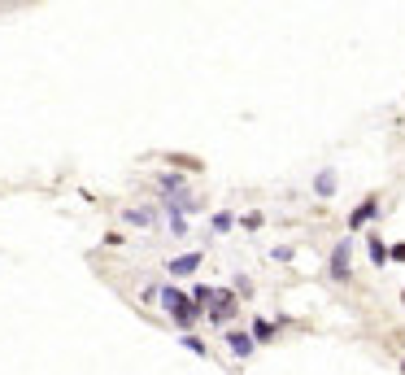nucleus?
I'll return each instance as SVG.
<instances>
[{"mask_svg":"<svg viewBox=\"0 0 405 375\" xmlns=\"http://www.w3.org/2000/svg\"><path fill=\"white\" fill-rule=\"evenodd\" d=\"M162 306L170 310V319L179 323V328H192V323H196V314H200V306L192 302L188 292H179V288H162Z\"/></svg>","mask_w":405,"mask_h":375,"instance_id":"nucleus-1","label":"nucleus"},{"mask_svg":"<svg viewBox=\"0 0 405 375\" xmlns=\"http://www.w3.org/2000/svg\"><path fill=\"white\" fill-rule=\"evenodd\" d=\"M205 314H210L214 323H226V319L236 314V292H226V288H214V297H210Z\"/></svg>","mask_w":405,"mask_h":375,"instance_id":"nucleus-2","label":"nucleus"},{"mask_svg":"<svg viewBox=\"0 0 405 375\" xmlns=\"http://www.w3.org/2000/svg\"><path fill=\"white\" fill-rule=\"evenodd\" d=\"M349 240H340L336 249H332V280H349Z\"/></svg>","mask_w":405,"mask_h":375,"instance_id":"nucleus-3","label":"nucleus"},{"mask_svg":"<svg viewBox=\"0 0 405 375\" xmlns=\"http://www.w3.org/2000/svg\"><path fill=\"white\" fill-rule=\"evenodd\" d=\"M200 266V254H179V258H170V275L179 280V275H192Z\"/></svg>","mask_w":405,"mask_h":375,"instance_id":"nucleus-4","label":"nucleus"},{"mask_svg":"<svg viewBox=\"0 0 405 375\" xmlns=\"http://www.w3.org/2000/svg\"><path fill=\"white\" fill-rule=\"evenodd\" d=\"M375 210H379V201H375V196H370V201H362L358 210L349 214V227H362V222H370V218H375Z\"/></svg>","mask_w":405,"mask_h":375,"instance_id":"nucleus-5","label":"nucleus"},{"mask_svg":"<svg viewBox=\"0 0 405 375\" xmlns=\"http://www.w3.org/2000/svg\"><path fill=\"white\" fill-rule=\"evenodd\" d=\"M314 192L318 196H336V170H322L318 179H314Z\"/></svg>","mask_w":405,"mask_h":375,"instance_id":"nucleus-6","label":"nucleus"},{"mask_svg":"<svg viewBox=\"0 0 405 375\" xmlns=\"http://www.w3.org/2000/svg\"><path fill=\"white\" fill-rule=\"evenodd\" d=\"M226 345H231L240 358H248V354H253V336H244V332H231V336H226Z\"/></svg>","mask_w":405,"mask_h":375,"instance_id":"nucleus-7","label":"nucleus"},{"mask_svg":"<svg viewBox=\"0 0 405 375\" xmlns=\"http://www.w3.org/2000/svg\"><path fill=\"white\" fill-rule=\"evenodd\" d=\"M366 249H370V262H375V266H384V262L392 258L388 249H384V240H379V236H370V240H366Z\"/></svg>","mask_w":405,"mask_h":375,"instance_id":"nucleus-8","label":"nucleus"},{"mask_svg":"<svg viewBox=\"0 0 405 375\" xmlns=\"http://www.w3.org/2000/svg\"><path fill=\"white\" fill-rule=\"evenodd\" d=\"M122 222H131V227H148V222H153V210H126Z\"/></svg>","mask_w":405,"mask_h":375,"instance_id":"nucleus-9","label":"nucleus"},{"mask_svg":"<svg viewBox=\"0 0 405 375\" xmlns=\"http://www.w3.org/2000/svg\"><path fill=\"white\" fill-rule=\"evenodd\" d=\"M170 232H174V236H183V232H188V218H183V210H170Z\"/></svg>","mask_w":405,"mask_h":375,"instance_id":"nucleus-10","label":"nucleus"},{"mask_svg":"<svg viewBox=\"0 0 405 375\" xmlns=\"http://www.w3.org/2000/svg\"><path fill=\"white\" fill-rule=\"evenodd\" d=\"M253 336H258V340H270V336H274V328H270L266 319H258V323H253Z\"/></svg>","mask_w":405,"mask_h":375,"instance_id":"nucleus-11","label":"nucleus"},{"mask_svg":"<svg viewBox=\"0 0 405 375\" xmlns=\"http://www.w3.org/2000/svg\"><path fill=\"white\" fill-rule=\"evenodd\" d=\"M231 222H236L231 214H214V232H231Z\"/></svg>","mask_w":405,"mask_h":375,"instance_id":"nucleus-12","label":"nucleus"},{"mask_svg":"<svg viewBox=\"0 0 405 375\" xmlns=\"http://www.w3.org/2000/svg\"><path fill=\"white\" fill-rule=\"evenodd\" d=\"M183 345L192 349V354H200V358H205V340H196V336H183Z\"/></svg>","mask_w":405,"mask_h":375,"instance_id":"nucleus-13","label":"nucleus"},{"mask_svg":"<svg viewBox=\"0 0 405 375\" xmlns=\"http://www.w3.org/2000/svg\"><path fill=\"white\" fill-rule=\"evenodd\" d=\"M392 258H397V262H405V244H397V249H392Z\"/></svg>","mask_w":405,"mask_h":375,"instance_id":"nucleus-14","label":"nucleus"},{"mask_svg":"<svg viewBox=\"0 0 405 375\" xmlns=\"http://www.w3.org/2000/svg\"><path fill=\"white\" fill-rule=\"evenodd\" d=\"M401 302H405V297H401Z\"/></svg>","mask_w":405,"mask_h":375,"instance_id":"nucleus-15","label":"nucleus"}]
</instances>
